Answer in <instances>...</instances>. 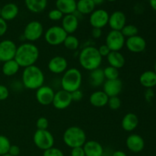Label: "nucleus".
Masks as SVG:
<instances>
[{"label": "nucleus", "mask_w": 156, "mask_h": 156, "mask_svg": "<svg viewBox=\"0 0 156 156\" xmlns=\"http://www.w3.org/2000/svg\"><path fill=\"white\" fill-rule=\"evenodd\" d=\"M79 62L84 69L91 72L100 68L102 56L99 54L98 48L92 46H88L84 47L79 53Z\"/></svg>", "instance_id": "nucleus-3"}, {"label": "nucleus", "mask_w": 156, "mask_h": 156, "mask_svg": "<svg viewBox=\"0 0 156 156\" xmlns=\"http://www.w3.org/2000/svg\"><path fill=\"white\" fill-rule=\"evenodd\" d=\"M9 90L5 85H0V101H5L9 98Z\"/></svg>", "instance_id": "nucleus-39"}, {"label": "nucleus", "mask_w": 156, "mask_h": 156, "mask_svg": "<svg viewBox=\"0 0 156 156\" xmlns=\"http://www.w3.org/2000/svg\"><path fill=\"white\" fill-rule=\"evenodd\" d=\"M43 156H64V154L61 149L56 147H52L44 151Z\"/></svg>", "instance_id": "nucleus-37"}, {"label": "nucleus", "mask_w": 156, "mask_h": 156, "mask_svg": "<svg viewBox=\"0 0 156 156\" xmlns=\"http://www.w3.org/2000/svg\"><path fill=\"white\" fill-rule=\"evenodd\" d=\"M43 34L44 27L42 24L38 21H31L26 24L23 36L26 41L29 42H34L41 37Z\"/></svg>", "instance_id": "nucleus-8"}, {"label": "nucleus", "mask_w": 156, "mask_h": 156, "mask_svg": "<svg viewBox=\"0 0 156 156\" xmlns=\"http://www.w3.org/2000/svg\"><path fill=\"white\" fill-rule=\"evenodd\" d=\"M40 51L38 47L32 43H23L17 47L14 59L20 67L26 68L35 65L39 59Z\"/></svg>", "instance_id": "nucleus-1"}, {"label": "nucleus", "mask_w": 156, "mask_h": 156, "mask_svg": "<svg viewBox=\"0 0 156 156\" xmlns=\"http://www.w3.org/2000/svg\"><path fill=\"white\" fill-rule=\"evenodd\" d=\"M20 148L18 146H15V145H11L10 149L9 150V154L12 156H18L20 155Z\"/></svg>", "instance_id": "nucleus-44"}, {"label": "nucleus", "mask_w": 156, "mask_h": 156, "mask_svg": "<svg viewBox=\"0 0 156 156\" xmlns=\"http://www.w3.org/2000/svg\"><path fill=\"white\" fill-rule=\"evenodd\" d=\"M19 9L15 3H7L2 8L1 18L5 21L14 20L18 15Z\"/></svg>", "instance_id": "nucleus-23"}, {"label": "nucleus", "mask_w": 156, "mask_h": 156, "mask_svg": "<svg viewBox=\"0 0 156 156\" xmlns=\"http://www.w3.org/2000/svg\"><path fill=\"white\" fill-rule=\"evenodd\" d=\"M63 45L65 46L67 50H76L79 47V41L74 35L68 34V36L64 41Z\"/></svg>", "instance_id": "nucleus-31"}, {"label": "nucleus", "mask_w": 156, "mask_h": 156, "mask_svg": "<svg viewBox=\"0 0 156 156\" xmlns=\"http://www.w3.org/2000/svg\"><path fill=\"white\" fill-rule=\"evenodd\" d=\"M1 156H12V155H9V153H7V154H5V155H1Z\"/></svg>", "instance_id": "nucleus-49"}, {"label": "nucleus", "mask_w": 156, "mask_h": 156, "mask_svg": "<svg viewBox=\"0 0 156 156\" xmlns=\"http://www.w3.org/2000/svg\"><path fill=\"white\" fill-rule=\"evenodd\" d=\"M108 2H115V1H117V0H108Z\"/></svg>", "instance_id": "nucleus-51"}, {"label": "nucleus", "mask_w": 156, "mask_h": 156, "mask_svg": "<svg viewBox=\"0 0 156 156\" xmlns=\"http://www.w3.org/2000/svg\"><path fill=\"white\" fill-rule=\"evenodd\" d=\"M55 92L51 87L48 85H43L36 90V100L40 105L47 106L53 103Z\"/></svg>", "instance_id": "nucleus-12"}, {"label": "nucleus", "mask_w": 156, "mask_h": 156, "mask_svg": "<svg viewBox=\"0 0 156 156\" xmlns=\"http://www.w3.org/2000/svg\"><path fill=\"white\" fill-rule=\"evenodd\" d=\"M123 89V82L120 79L106 80L104 82L103 91L109 98L118 96Z\"/></svg>", "instance_id": "nucleus-16"}, {"label": "nucleus", "mask_w": 156, "mask_h": 156, "mask_svg": "<svg viewBox=\"0 0 156 156\" xmlns=\"http://www.w3.org/2000/svg\"><path fill=\"white\" fill-rule=\"evenodd\" d=\"M107 59L109 66L117 69L123 68L126 63L124 56L120 51H111V53L107 56Z\"/></svg>", "instance_id": "nucleus-25"}, {"label": "nucleus", "mask_w": 156, "mask_h": 156, "mask_svg": "<svg viewBox=\"0 0 156 156\" xmlns=\"http://www.w3.org/2000/svg\"><path fill=\"white\" fill-rule=\"evenodd\" d=\"M108 105L111 110H118L121 106V100L118 96H114V97H111L108 99Z\"/></svg>", "instance_id": "nucleus-35"}, {"label": "nucleus", "mask_w": 156, "mask_h": 156, "mask_svg": "<svg viewBox=\"0 0 156 156\" xmlns=\"http://www.w3.org/2000/svg\"><path fill=\"white\" fill-rule=\"evenodd\" d=\"M1 12H2V8L0 7V18H1Z\"/></svg>", "instance_id": "nucleus-52"}, {"label": "nucleus", "mask_w": 156, "mask_h": 156, "mask_svg": "<svg viewBox=\"0 0 156 156\" xmlns=\"http://www.w3.org/2000/svg\"><path fill=\"white\" fill-rule=\"evenodd\" d=\"M92 1L95 4V5H101L105 2V0H92Z\"/></svg>", "instance_id": "nucleus-48"}, {"label": "nucleus", "mask_w": 156, "mask_h": 156, "mask_svg": "<svg viewBox=\"0 0 156 156\" xmlns=\"http://www.w3.org/2000/svg\"><path fill=\"white\" fill-rule=\"evenodd\" d=\"M139 125V118L136 114L128 113L125 114L121 121V126L126 132H132Z\"/></svg>", "instance_id": "nucleus-21"}, {"label": "nucleus", "mask_w": 156, "mask_h": 156, "mask_svg": "<svg viewBox=\"0 0 156 156\" xmlns=\"http://www.w3.org/2000/svg\"><path fill=\"white\" fill-rule=\"evenodd\" d=\"M98 53L101 56H102V58L105 57V56H108V54L111 53V50L108 48V46L106 44H103V45L100 46V47L98 48Z\"/></svg>", "instance_id": "nucleus-40"}, {"label": "nucleus", "mask_w": 156, "mask_h": 156, "mask_svg": "<svg viewBox=\"0 0 156 156\" xmlns=\"http://www.w3.org/2000/svg\"><path fill=\"white\" fill-rule=\"evenodd\" d=\"M17 45L11 40H3L0 42V60L2 62L14 59L17 51Z\"/></svg>", "instance_id": "nucleus-11"}, {"label": "nucleus", "mask_w": 156, "mask_h": 156, "mask_svg": "<svg viewBox=\"0 0 156 156\" xmlns=\"http://www.w3.org/2000/svg\"><path fill=\"white\" fill-rule=\"evenodd\" d=\"M110 15L105 9H96L90 14L89 22L93 28L102 29L108 24Z\"/></svg>", "instance_id": "nucleus-10"}, {"label": "nucleus", "mask_w": 156, "mask_h": 156, "mask_svg": "<svg viewBox=\"0 0 156 156\" xmlns=\"http://www.w3.org/2000/svg\"><path fill=\"white\" fill-rule=\"evenodd\" d=\"M120 31L125 38H129L138 35L139 30L137 27H136L133 24H126Z\"/></svg>", "instance_id": "nucleus-33"}, {"label": "nucleus", "mask_w": 156, "mask_h": 156, "mask_svg": "<svg viewBox=\"0 0 156 156\" xmlns=\"http://www.w3.org/2000/svg\"><path fill=\"white\" fill-rule=\"evenodd\" d=\"M71 96L72 99H73V101H79L83 98V92L80 89L76 90V91L71 93Z\"/></svg>", "instance_id": "nucleus-41"}, {"label": "nucleus", "mask_w": 156, "mask_h": 156, "mask_svg": "<svg viewBox=\"0 0 156 156\" xmlns=\"http://www.w3.org/2000/svg\"><path fill=\"white\" fill-rule=\"evenodd\" d=\"M104 75H105V78L106 80H114V79H119V69L114 68V67L107 66L103 69Z\"/></svg>", "instance_id": "nucleus-32"}, {"label": "nucleus", "mask_w": 156, "mask_h": 156, "mask_svg": "<svg viewBox=\"0 0 156 156\" xmlns=\"http://www.w3.org/2000/svg\"><path fill=\"white\" fill-rule=\"evenodd\" d=\"M140 82L142 86L146 88H152L156 86V73L152 70H148L141 74Z\"/></svg>", "instance_id": "nucleus-26"}, {"label": "nucleus", "mask_w": 156, "mask_h": 156, "mask_svg": "<svg viewBox=\"0 0 156 156\" xmlns=\"http://www.w3.org/2000/svg\"><path fill=\"white\" fill-rule=\"evenodd\" d=\"M125 45L129 51L134 53H140L146 50V41L143 37L136 35V36L126 38Z\"/></svg>", "instance_id": "nucleus-15"}, {"label": "nucleus", "mask_w": 156, "mask_h": 156, "mask_svg": "<svg viewBox=\"0 0 156 156\" xmlns=\"http://www.w3.org/2000/svg\"><path fill=\"white\" fill-rule=\"evenodd\" d=\"M89 79L90 82L93 86L98 87L101 85L102 84H104L105 80L103 69L98 68L90 72Z\"/></svg>", "instance_id": "nucleus-30"}, {"label": "nucleus", "mask_w": 156, "mask_h": 156, "mask_svg": "<svg viewBox=\"0 0 156 156\" xmlns=\"http://www.w3.org/2000/svg\"><path fill=\"white\" fill-rule=\"evenodd\" d=\"M67 34H73L79 27V19L75 14L64 15L62 19V26Z\"/></svg>", "instance_id": "nucleus-19"}, {"label": "nucleus", "mask_w": 156, "mask_h": 156, "mask_svg": "<svg viewBox=\"0 0 156 156\" xmlns=\"http://www.w3.org/2000/svg\"><path fill=\"white\" fill-rule=\"evenodd\" d=\"M102 35V29L101 28H93L91 31V36L94 39H98Z\"/></svg>", "instance_id": "nucleus-45"}, {"label": "nucleus", "mask_w": 156, "mask_h": 156, "mask_svg": "<svg viewBox=\"0 0 156 156\" xmlns=\"http://www.w3.org/2000/svg\"><path fill=\"white\" fill-rule=\"evenodd\" d=\"M8 30V24L5 20L0 18V37L4 36Z\"/></svg>", "instance_id": "nucleus-42"}, {"label": "nucleus", "mask_w": 156, "mask_h": 156, "mask_svg": "<svg viewBox=\"0 0 156 156\" xmlns=\"http://www.w3.org/2000/svg\"><path fill=\"white\" fill-rule=\"evenodd\" d=\"M21 82L23 86L27 89L37 90L44 85L45 76L40 67L33 65L24 69Z\"/></svg>", "instance_id": "nucleus-2"}, {"label": "nucleus", "mask_w": 156, "mask_h": 156, "mask_svg": "<svg viewBox=\"0 0 156 156\" xmlns=\"http://www.w3.org/2000/svg\"><path fill=\"white\" fill-rule=\"evenodd\" d=\"M82 82V73L76 68H70L67 69L62 75L60 81L62 89L69 93L80 89Z\"/></svg>", "instance_id": "nucleus-4"}, {"label": "nucleus", "mask_w": 156, "mask_h": 156, "mask_svg": "<svg viewBox=\"0 0 156 156\" xmlns=\"http://www.w3.org/2000/svg\"><path fill=\"white\" fill-rule=\"evenodd\" d=\"M154 72H155V73H156V62H155V70H154Z\"/></svg>", "instance_id": "nucleus-50"}, {"label": "nucleus", "mask_w": 156, "mask_h": 156, "mask_svg": "<svg viewBox=\"0 0 156 156\" xmlns=\"http://www.w3.org/2000/svg\"><path fill=\"white\" fill-rule=\"evenodd\" d=\"M112 156H127V155H126V154L124 152H123V151L117 150V151H115V152L112 154Z\"/></svg>", "instance_id": "nucleus-46"}, {"label": "nucleus", "mask_w": 156, "mask_h": 156, "mask_svg": "<svg viewBox=\"0 0 156 156\" xmlns=\"http://www.w3.org/2000/svg\"><path fill=\"white\" fill-rule=\"evenodd\" d=\"M1 66H2V61L0 60V67H1Z\"/></svg>", "instance_id": "nucleus-53"}, {"label": "nucleus", "mask_w": 156, "mask_h": 156, "mask_svg": "<svg viewBox=\"0 0 156 156\" xmlns=\"http://www.w3.org/2000/svg\"><path fill=\"white\" fill-rule=\"evenodd\" d=\"M33 141L39 149L45 151L54 146V137L48 129H37L34 133Z\"/></svg>", "instance_id": "nucleus-6"}, {"label": "nucleus", "mask_w": 156, "mask_h": 156, "mask_svg": "<svg viewBox=\"0 0 156 156\" xmlns=\"http://www.w3.org/2000/svg\"><path fill=\"white\" fill-rule=\"evenodd\" d=\"M108 24L111 30H121L126 24V17L123 12L116 11L109 16Z\"/></svg>", "instance_id": "nucleus-18"}, {"label": "nucleus", "mask_w": 156, "mask_h": 156, "mask_svg": "<svg viewBox=\"0 0 156 156\" xmlns=\"http://www.w3.org/2000/svg\"><path fill=\"white\" fill-rule=\"evenodd\" d=\"M149 4H150L152 9L156 11V0H149Z\"/></svg>", "instance_id": "nucleus-47"}, {"label": "nucleus", "mask_w": 156, "mask_h": 156, "mask_svg": "<svg viewBox=\"0 0 156 156\" xmlns=\"http://www.w3.org/2000/svg\"><path fill=\"white\" fill-rule=\"evenodd\" d=\"M47 67L49 71L53 74H62L67 70L68 62L63 56H56L50 59Z\"/></svg>", "instance_id": "nucleus-14"}, {"label": "nucleus", "mask_w": 156, "mask_h": 156, "mask_svg": "<svg viewBox=\"0 0 156 156\" xmlns=\"http://www.w3.org/2000/svg\"><path fill=\"white\" fill-rule=\"evenodd\" d=\"M125 42L126 38L120 30H111L105 38V44L111 51H120L124 47Z\"/></svg>", "instance_id": "nucleus-9"}, {"label": "nucleus", "mask_w": 156, "mask_h": 156, "mask_svg": "<svg viewBox=\"0 0 156 156\" xmlns=\"http://www.w3.org/2000/svg\"><path fill=\"white\" fill-rule=\"evenodd\" d=\"M20 68L21 67L17 63L15 59H12L3 62L2 66V72L5 76L10 77L16 75L19 71Z\"/></svg>", "instance_id": "nucleus-29"}, {"label": "nucleus", "mask_w": 156, "mask_h": 156, "mask_svg": "<svg viewBox=\"0 0 156 156\" xmlns=\"http://www.w3.org/2000/svg\"><path fill=\"white\" fill-rule=\"evenodd\" d=\"M126 145L127 149L133 153H139L145 148V141L138 134H130L126 138Z\"/></svg>", "instance_id": "nucleus-17"}, {"label": "nucleus", "mask_w": 156, "mask_h": 156, "mask_svg": "<svg viewBox=\"0 0 156 156\" xmlns=\"http://www.w3.org/2000/svg\"><path fill=\"white\" fill-rule=\"evenodd\" d=\"M62 140L68 147L73 149L82 147L87 141L86 134L81 127L76 126L67 128L62 136Z\"/></svg>", "instance_id": "nucleus-5"}, {"label": "nucleus", "mask_w": 156, "mask_h": 156, "mask_svg": "<svg viewBox=\"0 0 156 156\" xmlns=\"http://www.w3.org/2000/svg\"><path fill=\"white\" fill-rule=\"evenodd\" d=\"M71 156H85L83 147H76L72 149Z\"/></svg>", "instance_id": "nucleus-43"}, {"label": "nucleus", "mask_w": 156, "mask_h": 156, "mask_svg": "<svg viewBox=\"0 0 156 156\" xmlns=\"http://www.w3.org/2000/svg\"><path fill=\"white\" fill-rule=\"evenodd\" d=\"M72 102H73V99H72L71 93L62 89L55 92L52 105L56 109L64 110L69 108Z\"/></svg>", "instance_id": "nucleus-13"}, {"label": "nucleus", "mask_w": 156, "mask_h": 156, "mask_svg": "<svg viewBox=\"0 0 156 156\" xmlns=\"http://www.w3.org/2000/svg\"><path fill=\"white\" fill-rule=\"evenodd\" d=\"M64 15L60 12L59 10H58L57 9H52L51 11H50L48 14V17L51 21H57L59 20H62L63 18Z\"/></svg>", "instance_id": "nucleus-36"}, {"label": "nucleus", "mask_w": 156, "mask_h": 156, "mask_svg": "<svg viewBox=\"0 0 156 156\" xmlns=\"http://www.w3.org/2000/svg\"><path fill=\"white\" fill-rule=\"evenodd\" d=\"M85 156H103L104 149L101 144L95 140H89L82 146Z\"/></svg>", "instance_id": "nucleus-20"}, {"label": "nucleus", "mask_w": 156, "mask_h": 156, "mask_svg": "<svg viewBox=\"0 0 156 156\" xmlns=\"http://www.w3.org/2000/svg\"><path fill=\"white\" fill-rule=\"evenodd\" d=\"M95 6L92 0H79L76 3V12L82 15H88L95 10Z\"/></svg>", "instance_id": "nucleus-28"}, {"label": "nucleus", "mask_w": 156, "mask_h": 156, "mask_svg": "<svg viewBox=\"0 0 156 156\" xmlns=\"http://www.w3.org/2000/svg\"><path fill=\"white\" fill-rule=\"evenodd\" d=\"M11 143L9 138L3 135H0V156L9 153Z\"/></svg>", "instance_id": "nucleus-34"}, {"label": "nucleus", "mask_w": 156, "mask_h": 156, "mask_svg": "<svg viewBox=\"0 0 156 156\" xmlns=\"http://www.w3.org/2000/svg\"><path fill=\"white\" fill-rule=\"evenodd\" d=\"M36 126L37 129H47L49 126L48 120L44 117H39L36 122Z\"/></svg>", "instance_id": "nucleus-38"}, {"label": "nucleus", "mask_w": 156, "mask_h": 156, "mask_svg": "<svg viewBox=\"0 0 156 156\" xmlns=\"http://www.w3.org/2000/svg\"><path fill=\"white\" fill-rule=\"evenodd\" d=\"M76 0H56V7L63 15H71L76 13Z\"/></svg>", "instance_id": "nucleus-22"}, {"label": "nucleus", "mask_w": 156, "mask_h": 156, "mask_svg": "<svg viewBox=\"0 0 156 156\" xmlns=\"http://www.w3.org/2000/svg\"><path fill=\"white\" fill-rule=\"evenodd\" d=\"M27 9L33 13L44 12L47 5V0H25Z\"/></svg>", "instance_id": "nucleus-27"}, {"label": "nucleus", "mask_w": 156, "mask_h": 156, "mask_svg": "<svg viewBox=\"0 0 156 156\" xmlns=\"http://www.w3.org/2000/svg\"><path fill=\"white\" fill-rule=\"evenodd\" d=\"M67 36V33L61 26L55 25L47 29L44 34V39L49 45L59 46L63 44Z\"/></svg>", "instance_id": "nucleus-7"}, {"label": "nucleus", "mask_w": 156, "mask_h": 156, "mask_svg": "<svg viewBox=\"0 0 156 156\" xmlns=\"http://www.w3.org/2000/svg\"><path fill=\"white\" fill-rule=\"evenodd\" d=\"M108 99L109 97L104 91H96L90 95L89 101L90 104L95 108H102L108 105Z\"/></svg>", "instance_id": "nucleus-24"}]
</instances>
